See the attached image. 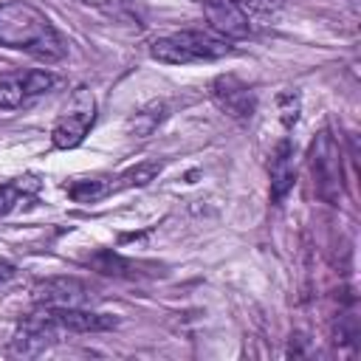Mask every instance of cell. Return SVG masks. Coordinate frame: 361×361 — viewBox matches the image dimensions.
<instances>
[{"mask_svg":"<svg viewBox=\"0 0 361 361\" xmlns=\"http://www.w3.org/2000/svg\"><path fill=\"white\" fill-rule=\"evenodd\" d=\"M0 48L23 51L42 62H59L68 45L51 17L28 0L0 3Z\"/></svg>","mask_w":361,"mask_h":361,"instance_id":"1","label":"cell"},{"mask_svg":"<svg viewBox=\"0 0 361 361\" xmlns=\"http://www.w3.org/2000/svg\"><path fill=\"white\" fill-rule=\"evenodd\" d=\"M14 274H17V265L11 259H0V285H6Z\"/></svg>","mask_w":361,"mask_h":361,"instance_id":"20","label":"cell"},{"mask_svg":"<svg viewBox=\"0 0 361 361\" xmlns=\"http://www.w3.org/2000/svg\"><path fill=\"white\" fill-rule=\"evenodd\" d=\"M39 189H42V180L37 175H20V178H11V180L0 183V217H6L14 209L31 203Z\"/></svg>","mask_w":361,"mask_h":361,"instance_id":"12","label":"cell"},{"mask_svg":"<svg viewBox=\"0 0 361 361\" xmlns=\"http://www.w3.org/2000/svg\"><path fill=\"white\" fill-rule=\"evenodd\" d=\"M209 93L214 99V104L231 116L234 121H251V116L257 113V96L254 90L234 73H220L212 79Z\"/></svg>","mask_w":361,"mask_h":361,"instance_id":"7","label":"cell"},{"mask_svg":"<svg viewBox=\"0 0 361 361\" xmlns=\"http://www.w3.org/2000/svg\"><path fill=\"white\" fill-rule=\"evenodd\" d=\"M248 17L257 14V17H268V14H276L282 8V0H234Z\"/></svg>","mask_w":361,"mask_h":361,"instance_id":"18","label":"cell"},{"mask_svg":"<svg viewBox=\"0 0 361 361\" xmlns=\"http://www.w3.org/2000/svg\"><path fill=\"white\" fill-rule=\"evenodd\" d=\"M231 54V42L214 31L203 28H183L166 37L152 39L149 56L164 65H192V62H214Z\"/></svg>","mask_w":361,"mask_h":361,"instance_id":"2","label":"cell"},{"mask_svg":"<svg viewBox=\"0 0 361 361\" xmlns=\"http://www.w3.org/2000/svg\"><path fill=\"white\" fill-rule=\"evenodd\" d=\"M161 161H144L138 166H130L118 175H96V178H76L71 183H65V192L71 200L76 203H99L121 189H133V186H144L149 183L158 172H161Z\"/></svg>","mask_w":361,"mask_h":361,"instance_id":"3","label":"cell"},{"mask_svg":"<svg viewBox=\"0 0 361 361\" xmlns=\"http://www.w3.org/2000/svg\"><path fill=\"white\" fill-rule=\"evenodd\" d=\"M87 6H93L96 11H102L104 17L116 20V23H124V25H141V8H138V0H82Z\"/></svg>","mask_w":361,"mask_h":361,"instance_id":"14","label":"cell"},{"mask_svg":"<svg viewBox=\"0 0 361 361\" xmlns=\"http://www.w3.org/2000/svg\"><path fill=\"white\" fill-rule=\"evenodd\" d=\"M65 333H104L118 327V319L110 313H96L87 307H51Z\"/></svg>","mask_w":361,"mask_h":361,"instance_id":"10","label":"cell"},{"mask_svg":"<svg viewBox=\"0 0 361 361\" xmlns=\"http://www.w3.org/2000/svg\"><path fill=\"white\" fill-rule=\"evenodd\" d=\"M34 302L45 307H85L93 299L87 282L76 276H45L34 285Z\"/></svg>","mask_w":361,"mask_h":361,"instance_id":"8","label":"cell"},{"mask_svg":"<svg viewBox=\"0 0 361 361\" xmlns=\"http://www.w3.org/2000/svg\"><path fill=\"white\" fill-rule=\"evenodd\" d=\"M203 14L209 20V31L226 39H240L251 34V17L234 0H203Z\"/></svg>","mask_w":361,"mask_h":361,"instance_id":"9","label":"cell"},{"mask_svg":"<svg viewBox=\"0 0 361 361\" xmlns=\"http://www.w3.org/2000/svg\"><path fill=\"white\" fill-rule=\"evenodd\" d=\"M279 110H282L285 127H293L296 118H299V96L296 93H282L279 96Z\"/></svg>","mask_w":361,"mask_h":361,"instance_id":"19","label":"cell"},{"mask_svg":"<svg viewBox=\"0 0 361 361\" xmlns=\"http://www.w3.org/2000/svg\"><path fill=\"white\" fill-rule=\"evenodd\" d=\"M268 172H271V200L279 203L296 183V166H293V144L290 138H282L271 155V164H268Z\"/></svg>","mask_w":361,"mask_h":361,"instance_id":"11","label":"cell"},{"mask_svg":"<svg viewBox=\"0 0 361 361\" xmlns=\"http://www.w3.org/2000/svg\"><path fill=\"white\" fill-rule=\"evenodd\" d=\"M28 102L23 79H3L0 82V110H17Z\"/></svg>","mask_w":361,"mask_h":361,"instance_id":"17","label":"cell"},{"mask_svg":"<svg viewBox=\"0 0 361 361\" xmlns=\"http://www.w3.org/2000/svg\"><path fill=\"white\" fill-rule=\"evenodd\" d=\"M62 333H65V330L59 327L54 310L45 307V305H39L34 313H28V316L17 324L8 350H11L14 355H23V358H37V355L48 353V350L59 341Z\"/></svg>","mask_w":361,"mask_h":361,"instance_id":"6","label":"cell"},{"mask_svg":"<svg viewBox=\"0 0 361 361\" xmlns=\"http://www.w3.org/2000/svg\"><path fill=\"white\" fill-rule=\"evenodd\" d=\"M166 118H169V104H166L164 99H155V102L144 104L141 110H135V113L130 116V121H127V133H130V135H138V138L152 135Z\"/></svg>","mask_w":361,"mask_h":361,"instance_id":"13","label":"cell"},{"mask_svg":"<svg viewBox=\"0 0 361 361\" xmlns=\"http://www.w3.org/2000/svg\"><path fill=\"white\" fill-rule=\"evenodd\" d=\"M310 175H313V189L316 195L330 203L338 206L341 192H344V166H341V152L336 138L330 135V130H322L313 144H310Z\"/></svg>","mask_w":361,"mask_h":361,"instance_id":"4","label":"cell"},{"mask_svg":"<svg viewBox=\"0 0 361 361\" xmlns=\"http://www.w3.org/2000/svg\"><path fill=\"white\" fill-rule=\"evenodd\" d=\"M90 265L96 268V271H102V274H107V276H141V268H147L144 262H133V259H124V257H118L116 251H99L93 259H90Z\"/></svg>","mask_w":361,"mask_h":361,"instance_id":"15","label":"cell"},{"mask_svg":"<svg viewBox=\"0 0 361 361\" xmlns=\"http://www.w3.org/2000/svg\"><path fill=\"white\" fill-rule=\"evenodd\" d=\"M20 79H23V87H25V96H28V99H37V96L54 90V87L59 85V76L51 73V71H28V73H23Z\"/></svg>","mask_w":361,"mask_h":361,"instance_id":"16","label":"cell"},{"mask_svg":"<svg viewBox=\"0 0 361 361\" xmlns=\"http://www.w3.org/2000/svg\"><path fill=\"white\" fill-rule=\"evenodd\" d=\"M93 124H96V99L87 87H76L51 127V144L56 149H73L87 138Z\"/></svg>","mask_w":361,"mask_h":361,"instance_id":"5","label":"cell"}]
</instances>
